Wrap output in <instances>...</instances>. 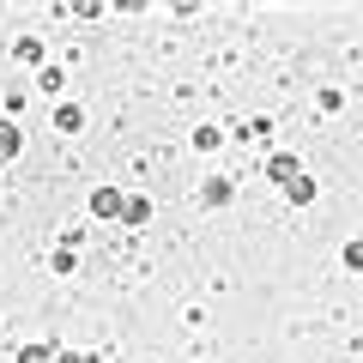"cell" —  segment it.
Masks as SVG:
<instances>
[{
    "instance_id": "6da1fadb",
    "label": "cell",
    "mask_w": 363,
    "mask_h": 363,
    "mask_svg": "<svg viewBox=\"0 0 363 363\" xmlns=\"http://www.w3.org/2000/svg\"><path fill=\"white\" fill-rule=\"evenodd\" d=\"M91 212H97V218H116V212H128V200H121L116 188H97V194H91Z\"/></svg>"
},
{
    "instance_id": "7a4b0ae2",
    "label": "cell",
    "mask_w": 363,
    "mask_h": 363,
    "mask_svg": "<svg viewBox=\"0 0 363 363\" xmlns=\"http://www.w3.org/2000/svg\"><path fill=\"white\" fill-rule=\"evenodd\" d=\"M267 176L291 188V182H303V164H297V157H272V164H267Z\"/></svg>"
},
{
    "instance_id": "3957f363",
    "label": "cell",
    "mask_w": 363,
    "mask_h": 363,
    "mask_svg": "<svg viewBox=\"0 0 363 363\" xmlns=\"http://www.w3.org/2000/svg\"><path fill=\"white\" fill-rule=\"evenodd\" d=\"M18 145H25V140H18V128H13V121H0V157H13Z\"/></svg>"
},
{
    "instance_id": "277c9868",
    "label": "cell",
    "mask_w": 363,
    "mask_h": 363,
    "mask_svg": "<svg viewBox=\"0 0 363 363\" xmlns=\"http://www.w3.org/2000/svg\"><path fill=\"white\" fill-rule=\"evenodd\" d=\"M79 121H85V116H79V109H73V104H67V109H55V128H61V133H73V128H79Z\"/></svg>"
},
{
    "instance_id": "5b68a950",
    "label": "cell",
    "mask_w": 363,
    "mask_h": 363,
    "mask_svg": "<svg viewBox=\"0 0 363 363\" xmlns=\"http://www.w3.org/2000/svg\"><path fill=\"white\" fill-rule=\"evenodd\" d=\"M285 194H291V200H297V206H303V200H315V182H309V176H303V182H291Z\"/></svg>"
},
{
    "instance_id": "8992f818",
    "label": "cell",
    "mask_w": 363,
    "mask_h": 363,
    "mask_svg": "<svg viewBox=\"0 0 363 363\" xmlns=\"http://www.w3.org/2000/svg\"><path fill=\"white\" fill-rule=\"evenodd\" d=\"M121 218H128V224H145V218H152V206H145V200H128V212H121Z\"/></svg>"
},
{
    "instance_id": "52a82bcc",
    "label": "cell",
    "mask_w": 363,
    "mask_h": 363,
    "mask_svg": "<svg viewBox=\"0 0 363 363\" xmlns=\"http://www.w3.org/2000/svg\"><path fill=\"white\" fill-rule=\"evenodd\" d=\"M18 363H55V357H49L43 345H25V351H18Z\"/></svg>"
},
{
    "instance_id": "ba28073f",
    "label": "cell",
    "mask_w": 363,
    "mask_h": 363,
    "mask_svg": "<svg viewBox=\"0 0 363 363\" xmlns=\"http://www.w3.org/2000/svg\"><path fill=\"white\" fill-rule=\"evenodd\" d=\"M345 267H357V272H363V242H345Z\"/></svg>"
},
{
    "instance_id": "9c48e42d",
    "label": "cell",
    "mask_w": 363,
    "mask_h": 363,
    "mask_svg": "<svg viewBox=\"0 0 363 363\" xmlns=\"http://www.w3.org/2000/svg\"><path fill=\"white\" fill-rule=\"evenodd\" d=\"M55 363H85V357H79V351H67V357H55Z\"/></svg>"
}]
</instances>
